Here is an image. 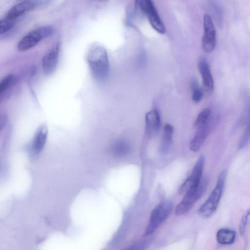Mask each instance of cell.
<instances>
[{
    "mask_svg": "<svg viewBox=\"0 0 250 250\" xmlns=\"http://www.w3.org/2000/svg\"><path fill=\"white\" fill-rule=\"evenodd\" d=\"M54 31L51 26H43L35 29L23 37L18 42L17 48L23 51L36 46L41 40L51 35Z\"/></svg>",
    "mask_w": 250,
    "mask_h": 250,
    "instance_id": "5",
    "label": "cell"
},
{
    "mask_svg": "<svg viewBox=\"0 0 250 250\" xmlns=\"http://www.w3.org/2000/svg\"><path fill=\"white\" fill-rule=\"evenodd\" d=\"M250 125L249 123H248L239 142V144L238 145V149H243L248 144L250 140Z\"/></svg>",
    "mask_w": 250,
    "mask_h": 250,
    "instance_id": "22",
    "label": "cell"
},
{
    "mask_svg": "<svg viewBox=\"0 0 250 250\" xmlns=\"http://www.w3.org/2000/svg\"><path fill=\"white\" fill-rule=\"evenodd\" d=\"M5 119L2 115H0V130L4 126Z\"/></svg>",
    "mask_w": 250,
    "mask_h": 250,
    "instance_id": "24",
    "label": "cell"
},
{
    "mask_svg": "<svg viewBox=\"0 0 250 250\" xmlns=\"http://www.w3.org/2000/svg\"><path fill=\"white\" fill-rule=\"evenodd\" d=\"M173 127L169 124L165 125L161 144L160 146V151L162 154H166L169 150L172 142Z\"/></svg>",
    "mask_w": 250,
    "mask_h": 250,
    "instance_id": "15",
    "label": "cell"
},
{
    "mask_svg": "<svg viewBox=\"0 0 250 250\" xmlns=\"http://www.w3.org/2000/svg\"><path fill=\"white\" fill-rule=\"evenodd\" d=\"M60 52L59 44H56L42 58V64L44 74L50 75L55 70Z\"/></svg>",
    "mask_w": 250,
    "mask_h": 250,
    "instance_id": "10",
    "label": "cell"
},
{
    "mask_svg": "<svg viewBox=\"0 0 250 250\" xmlns=\"http://www.w3.org/2000/svg\"><path fill=\"white\" fill-rule=\"evenodd\" d=\"M94 0L104 1V0Z\"/></svg>",
    "mask_w": 250,
    "mask_h": 250,
    "instance_id": "25",
    "label": "cell"
},
{
    "mask_svg": "<svg viewBox=\"0 0 250 250\" xmlns=\"http://www.w3.org/2000/svg\"><path fill=\"white\" fill-rule=\"evenodd\" d=\"M204 34L202 38V47L206 53L211 52L216 43V31L211 17L205 14L203 18Z\"/></svg>",
    "mask_w": 250,
    "mask_h": 250,
    "instance_id": "6",
    "label": "cell"
},
{
    "mask_svg": "<svg viewBox=\"0 0 250 250\" xmlns=\"http://www.w3.org/2000/svg\"><path fill=\"white\" fill-rule=\"evenodd\" d=\"M227 174L223 170L219 174L215 187L206 201L198 210V213L202 218H206L212 215L216 210L224 189Z\"/></svg>",
    "mask_w": 250,
    "mask_h": 250,
    "instance_id": "2",
    "label": "cell"
},
{
    "mask_svg": "<svg viewBox=\"0 0 250 250\" xmlns=\"http://www.w3.org/2000/svg\"><path fill=\"white\" fill-rule=\"evenodd\" d=\"M15 24V20L5 18L0 20V34H2L11 30Z\"/></svg>",
    "mask_w": 250,
    "mask_h": 250,
    "instance_id": "21",
    "label": "cell"
},
{
    "mask_svg": "<svg viewBox=\"0 0 250 250\" xmlns=\"http://www.w3.org/2000/svg\"><path fill=\"white\" fill-rule=\"evenodd\" d=\"M250 215V211L248 210L243 216L240 223L239 230L241 235H243L245 232L247 224L248 222Z\"/></svg>",
    "mask_w": 250,
    "mask_h": 250,
    "instance_id": "23",
    "label": "cell"
},
{
    "mask_svg": "<svg viewBox=\"0 0 250 250\" xmlns=\"http://www.w3.org/2000/svg\"><path fill=\"white\" fill-rule=\"evenodd\" d=\"M140 12L146 15L153 28L160 34H164L166 28L152 0H146L140 6Z\"/></svg>",
    "mask_w": 250,
    "mask_h": 250,
    "instance_id": "8",
    "label": "cell"
},
{
    "mask_svg": "<svg viewBox=\"0 0 250 250\" xmlns=\"http://www.w3.org/2000/svg\"><path fill=\"white\" fill-rule=\"evenodd\" d=\"M210 119L203 126L197 129V131L189 143V148L193 152L200 150L205 141L210 128Z\"/></svg>",
    "mask_w": 250,
    "mask_h": 250,
    "instance_id": "11",
    "label": "cell"
},
{
    "mask_svg": "<svg viewBox=\"0 0 250 250\" xmlns=\"http://www.w3.org/2000/svg\"><path fill=\"white\" fill-rule=\"evenodd\" d=\"M205 160V156L203 155L198 158L191 174L179 188L180 194H185L188 190L198 185L202 178Z\"/></svg>",
    "mask_w": 250,
    "mask_h": 250,
    "instance_id": "7",
    "label": "cell"
},
{
    "mask_svg": "<svg viewBox=\"0 0 250 250\" xmlns=\"http://www.w3.org/2000/svg\"><path fill=\"white\" fill-rule=\"evenodd\" d=\"M87 60L93 77L98 81L104 80L108 76L109 65L105 48L99 44H93L89 49Z\"/></svg>",
    "mask_w": 250,
    "mask_h": 250,
    "instance_id": "1",
    "label": "cell"
},
{
    "mask_svg": "<svg viewBox=\"0 0 250 250\" xmlns=\"http://www.w3.org/2000/svg\"><path fill=\"white\" fill-rule=\"evenodd\" d=\"M211 114L210 109L208 107L203 109L197 117L194 123V127L198 129L205 125L210 119Z\"/></svg>",
    "mask_w": 250,
    "mask_h": 250,
    "instance_id": "18",
    "label": "cell"
},
{
    "mask_svg": "<svg viewBox=\"0 0 250 250\" xmlns=\"http://www.w3.org/2000/svg\"><path fill=\"white\" fill-rule=\"evenodd\" d=\"M190 88L192 92V99L195 103H200L204 96V92L199 87L197 81L194 79L190 83Z\"/></svg>",
    "mask_w": 250,
    "mask_h": 250,
    "instance_id": "19",
    "label": "cell"
},
{
    "mask_svg": "<svg viewBox=\"0 0 250 250\" xmlns=\"http://www.w3.org/2000/svg\"><path fill=\"white\" fill-rule=\"evenodd\" d=\"M217 242L223 245L233 244L235 240L236 232L229 229H221L218 230L216 235Z\"/></svg>",
    "mask_w": 250,
    "mask_h": 250,
    "instance_id": "16",
    "label": "cell"
},
{
    "mask_svg": "<svg viewBox=\"0 0 250 250\" xmlns=\"http://www.w3.org/2000/svg\"><path fill=\"white\" fill-rule=\"evenodd\" d=\"M130 150V147L125 140H120L117 141L112 147L113 153L116 156H121L127 154Z\"/></svg>",
    "mask_w": 250,
    "mask_h": 250,
    "instance_id": "17",
    "label": "cell"
},
{
    "mask_svg": "<svg viewBox=\"0 0 250 250\" xmlns=\"http://www.w3.org/2000/svg\"><path fill=\"white\" fill-rule=\"evenodd\" d=\"M198 68L202 79L204 94L210 95L213 90L214 81L208 63L205 58H200Z\"/></svg>",
    "mask_w": 250,
    "mask_h": 250,
    "instance_id": "9",
    "label": "cell"
},
{
    "mask_svg": "<svg viewBox=\"0 0 250 250\" xmlns=\"http://www.w3.org/2000/svg\"><path fill=\"white\" fill-rule=\"evenodd\" d=\"M172 210V204L169 201L162 202L156 206L151 213L144 236L146 237L152 234L167 219Z\"/></svg>",
    "mask_w": 250,
    "mask_h": 250,
    "instance_id": "4",
    "label": "cell"
},
{
    "mask_svg": "<svg viewBox=\"0 0 250 250\" xmlns=\"http://www.w3.org/2000/svg\"><path fill=\"white\" fill-rule=\"evenodd\" d=\"M145 121L146 131L148 134L155 135L159 131L161 119L159 113L156 109H153L147 112Z\"/></svg>",
    "mask_w": 250,
    "mask_h": 250,
    "instance_id": "12",
    "label": "cell"
},
{
    "mask_svg": "<svg viewBox=\"0 0 250 250\" xmlns=\"http://www.w3.org/2000/svg\"><path fill=\"white\" fill-rule=\"evenodd\" d=\"M209 178L205 176L201 178L198 185L188 190L182 200L178 204L175 210L177 216L182 215L188 212L205 193L209 184Z\"/></svg>",
    "mask_w": 250,
    "mask_h": 250,
    "instance_id": "3",
    "label": "cell"
},
{
    "mask_svg": "<svg viewBox=\"0 0 250 250\" xmlns=\"http://www.w3.org/2000/svg\"><path fill=\"white\" fill-rule=\"evenodd\" d=\"M48 134V128L46 125H40L36 132L32 143V149L34 153H40L44 147Z\"/></svg>",
    "mask_w": 250,
    "mask_h": 250,
    "instance_id": "13",
    "label": "cell"
},
{
    "mask_svg": "<svg viewBox=\"0 0 250 250\" xmlns=\"http://www.w3.org/2000/svg\"><path fill=\"white\" fill-rule=\"evenodd\" d=\"M16 81V77L14 75L10 74L5 77L0 82V94L14 84Z\"/></svg>",
    "mask_w": 250,
    "mask_h": 250,
    "instance_id": "20",
    "label": "cell"
},
{
    "mask_svg": "<svg viewBox=\"0 0 250 250\" xmlns=\"http://www.w3.org/2000/svg\"><path fill=\"white\" fill-rule=\"evenodd\" d=\"M36 5L32 1H24L12 7L7 12L6 18L15 20L25 12L33 9Z\"/></svg>",
    "mask_w": 250,
    "mask_h": 250,
    "instance_id": "14",
    "label": "cell"
}]
</instances>
